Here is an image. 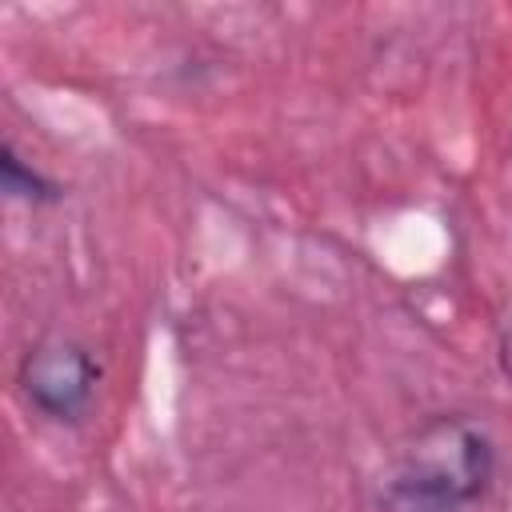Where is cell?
Instances as JSON below:
<instances>
[{
  "label": "cell",
  "mask_w": 512,
  "mask_h": 512,
  "mask_svg": "<svg viewBox=\"0 0 512 512\" xmlns=\"http://www.w3.org/2000/svg\"><path fill=\"white\" fill-rule=\"evenodd\" d=\"M496 480V444L472 416H432L380 480V512H468Z\"/></svg>",
  "instance_id": "obj_1"
},
{
  "label": "cell",
  "mask_w": 512,
  "mask_h": 512,
  "mask_svg": "<svg viewBox=\"0 0 512 512\" xmlns=\"http://www.w3.org/2000/svg\"><path fill=\"white\" fill-rule=\"evenodd\" d=\"M16 380H20L24 400L40 416L60 420V424H72L96 400L100 364H96V356L84 344L64 340V336H48V340L32 344L20 356Z\"/></svg>",
  "instance_id": "obj_2"
},
{
  "label": "cell",
  "mask_w": 512,
  "mask_h": 512,
  "mask_svg": "<svg viewBox=\"0 0 512 512\" xmlns=\"http://www.w3.org/2000/svg\"><path fill=\"white\" fill-rule=\"evenodd\" d=\"M0 184H4V192H8L12 200H24V204H32V208L56 204V200L64 196V188H60L56 180H48L40 168H32V164L16 152V144H4V148H0Z\"/></svg>",
  "instance_id": "obj_3"
},
{
  "label": "cell",
  "mask_w": 512,
  "mask_h": 512,
  "mask_svg": "<svg viewBox=\"0 0 512 512\" xmlns=\"http://www.w3.org/2000/svg\"><path fill=\"white\" fill-rule=\"evenodd\" d=\"M500 368H504V376L512 380V324L500 332Z\"/></svg>",
  "instance_id": "obj_4"
}]
</instances>
